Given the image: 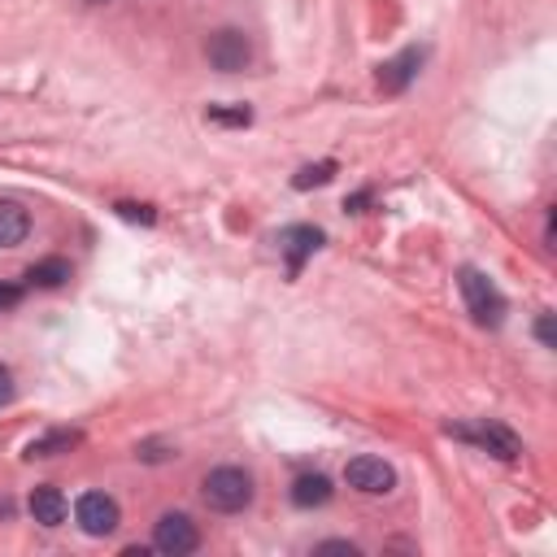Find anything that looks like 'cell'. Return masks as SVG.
Listing matches in <instances>:
<instances>
[{
	"label": "cell",
	"mask_w": 557,
	"mask_h": 557,
	"mask_svg": "<svg viewBox=\"0 0 557 557\" xmlns=\"http://www.w3.org/2000/svg\"><path fill=\"white\" fill-rule=\"evenodd\" d=\"M78 444H83V431H74V426H57V431L30 440V444H26V457H57V453H70V448H78Z\"/></svg>",
	"instance_id": "obj_13"
},
{
	"label": "cell",
	"mask_w": 557,
	"mask_h": 557,
	"mask_svg": "<svg viewBox=\"0 0 557 557\" xmlns=\"http://www.w3.org/2000/svg\"><path fill=\"white\" fill-rule=\"evenodd\" d=\"M331 479L326 474H300L296 483H292V505L296 509H318V505H326L331 500Z\"/></svg>",
	"instance_id": "obj_12"
},
{
	"label": "cell",
	"mask_w": 557,
	"mask_h": 557,
	"mask_svg": "<svg viewBox=\"0 0 557 557\" xmlns=\"http://www.w3.org/2000/svg\"><path fill=\"white\" fill-rule=\"evenodd\" d=\"M318 553H348V557H352L357 544H352V540H326V544H318Z\"/></svg>",
	"instance_id": "obj_20"
},
{
	"label": "cell",
	"mask_w": 557,
	"mask_h": 557,
	"mask_svg": "<svg viewBox=\"0 0 557 557\" xmlns=\"http://www.w3.org/2000/svg\"><path fill=\"white\" fill-rule=\"evenodd\" d=\"M535 339H540L544 348H557V339H553V313H540V322H535Z\"/></svg>",
	"instance_id": "obj_18"
},
{
	"label": "cell",
	"mask_w": 557,
	"mask_h": 557,
	"mask_svg": "<svg viewBox=\"0 0 557 557\" xmlns=\"http://www.w3.org/2000/svg\"><path fill=\"white\" fill-rule=\"evenodd\" d=\"M205 505L218 513H239L252 505V474L239 466H218L205 474Z\"/></svg>",
	"instance_id": "obj_2"
},
{
	"label": "cell",
	"mask_w": 557,
	"mask_h": 557,
	"mask_svg": "<svg viewBox=\"0 0 557 557\" xmlns=\"http://www.w3.org/2000/svg\"><path fill=\"white\" fill-rule=\"evenodd\" d=\"M91 4H100V0H91Z\"/></svg>",
	"instance_id": "obj_23"
},
{
	"label": "cell",
	"mask_w": 557,
	"mask_h": 557,
	"mask_svg": "<svg viewBox=\"0 0 557 557\" xmlns=\"http://www.w3.org/2000/svg\"><path fill=\"white\" fill-rule=\"evenodd\" d=\"M65 513H70V505H65L61 487H35V492H30V518H35L39 527H61Z\"/></svg>",
	"instance_id": "obj_10"
},
{
	"label": "cell",
	"mask_w": 557,
	"mask_h": 557,
	"mask_svg": "<svg viewBox=\"0 0 557 557\" xmlns=\"http://www.w3.org/2000/svg\"><path fill=\"white\" fill-rule=\"evenodd\" d=\"M152 548L165 553V557H187L200 548V531L187 513H161L157 527H152Z\"/></svg>",
	"instance_id": "obj_4"
},
{
	"label": "cell",
	"mask_w": 557,
	"mask_h": 557,
	"mask_svg": "<svg viewBox=\"0 0 557 557\" xmlns=\"http://www.w3.org/2000/svg\"><path fill=\"white\" fill-rule=\"evenodd\" d=\"M209 122H222V126H248L252 122V109L248 104H209V113H205Z\"/></svg>",
	"instance_id": "obj_16"
},
{
	"label": "cell",
	"mask_w": 557,
	"mask_h": 557,
	"mask_svg": "<svg viewBox=\"0 0 557 557\" xmlns=\"http://www.w3.org/2000/svg\"><path fill=\"white\" fill-rule=\"evenodd\" d=\"M331 174H335V161H318V165H305V170H296L292 187H296V191H309V187H322V183H331Z\"/></svg>",
	"instance_id": "obj_15"
},
{
	"label": "cell",
	"mask_w": 557,
	"mask_h": 557,
	"mask_svg": "<svg viewBox=\"0 0 557 557\" xmlns=\"http://www.w3.org/2000/svg\"><path fill=\"white\" fill-rule=\"evenodd\" d=\"M205 57H209V65H213V70H222V74H239V70L248 65V57H252V44H248V35H244V30L222 26V30H213V35H209Z\"/></svg>",
	"instance_id": "obj_5"
},
{
	"label": "cell",
	"mask_w": 557,
	"mask_h": 557,
	"mask_svg": "<svg viewBox=\"0 0 557 557\" xmlns=\"http://www.w3.org/2000/svg\"><path fill=\"white\" fill-rule=\"evenodd\" d=\"M74 518H78V527H83L87 535H109V531H117L122 509H117V500L104 496V492H83V496L74 500Z\"/></svg>",
	"instance_id": "obj_7"
},
{
	"label": "cell",
	"mask_w": 557,
	"mask_h": 557,
	"mask_svg": "<svg viewBox=\"0 0 557 557\" xmlns=\"http://www.w3.org/2000/svg\"><path fill=\"white\" fill-rule=\"evenodd\" d=\"M113 213H117V218H126V222H144V226H152V222H157L152 205H135V200H117V205H113Z\"/></svg>",
	"instance_id": "obj_17"
},
{
	"label": "cell",
	"mask_w": 557,
	"mask_h": 557,
	"mask_svg": "<svg viewBox=\"0 0 557 557\" xmlns=\"http://www.w3.org/2000/svg\"><path fill=\"white\" fill-rule=\"evenodd\" d=\"M422 57H426L422 48H405V52H396L392 61H383V65H379V87H383V91H392V96H396V91H405V87L418 78Z\"/></svg>",
	"instance_id": "obj_9"
},
{
	"label": "cell",
	"mask_w": 557,
	"mask_h": 557,
	"mask_svg": "<svg viewBox=\"0 0 557 557\" xmlns=\"http://www.w3.org/2000/svg\"><path fill=\"white\" fill-rule=\"evenodd\" d=\"M366 205H370V191H357V196H348V200H344V209H352V213H361Z\"/></svg>",
	"instance_id": "obj_22"
},
{
	"label": "cell",
	"mask_w": 557,
	"mask_h": 557,
	"mask_svg": "<svg viewBox=\"0 0 557 557\" xmlns=\"http://www.w3.org/2000/svg\"><path fill=\"white\" fill-rule=\"evenodd\" d=\"M65 278H70V261L65 257H44V261H35L26 270V283L30 287H61Z\"/></svg>",
	"instance_id": "obj_14"
},
{
	"label": "cell",
	"mask_w": 557,
	"mask_h": 557,
	"mask_svg": "<svg viewBox=\"0 0 557 557\" xmlns=\"http://www.w3.org/2000/svg\"><path fill=\"white\" fill-rule=\"evenodd\" d=\"M448 435H457V440H466V444H474V448H483V453H492L500 461H513L522 453V440L505 422H487V418L474 422V426H448Z\"/></svg>",
	"instance_id": "obj_3"
},
{
	"label": "cell",
	"mask_w": 557,
	"mask_h": 557,
	"mask_svg": "<svg viewBox=\"0 0 557 557\" xmlns=\"http://www.w3.org/2000/svg\"><path fill=\"white\" fill-rule=\"evenodd\" d=\"M344 479H348V487L361 492V496H387V492L396 487V470H392L383 457H352V461L344 466Z\"/></svg>",
	"instance_id": "obj_6"
},
{
	"label": "cell",
	"mask_w": 557,
	"mask_h": 557,
	"mask_svg": "<svg viewBox=\"0 0 557 557\" xmlns=\"http://www.w3.org/2000/svg\"><path fill=\"white\" fill-rule=\"evenodd\" d=\"M30 235V213L17 200H0V248H17Z\"/></svg>",
	"instance_id": "obj_11"
},
{
	"label": "cell",
	"mask_w": 557,
	"mask_h": 557,
	"mask_svg": "<svg viewBox=\"0 0 557 557\" xmlns=\"http://www.w3.org/2000/svg\"><path fill=\"white\" fill-rule=\"evenodd\" d=\"M13 400V374L0 366V405H9Z\"/></svg>",
	"instance_id": "obj_21"
},
{
	"label": "cell",
	"mask_w": 557,
	"mask_h": 557,
	"mask_svg": "<svg viewBox=\"0 0 557 557\" xmlns=\"http://www.w3.org/2000/svg\"><path fill=\"white\" fill-rule=\"evenodd\" d=\"M457 287H461V300H466V309H470V318H474L479 326H500V322H505V296H500V287H496L483 270L461 265Z\"/></svg>",
	"instance_id": "obj_1"
},
{
	"label": "cell",
	"mask_w": 557,
	"mask_h": 557,
	"mask_svg": "<svg viewBox=\"0 0 557 557\" xmlns=\"http://www.w3.org/2000/svg\"><path fill=\"white\" fill-rule=\"evenodd\" d=\"M17 300H22V287H17V283H0V313L13 309Z\"/></svg>",
	"instance_id": "obj_19"
},
{
	"label": "cell",
	"mask_w": 557,
	"mask_h": 557,
	"mask_svg": "<svg viewBox=\"0 0 557 557\" xmlns=\"http://www.w3.org/2000/svg\"><path fill=\"white\" fill-rule=\"evenodd\" d=\"M274 244H278V252L287 257V270H292V274H300V265H305V261L326 244V235H322L318 226H309V222H296V226H283Z\"/></svg>",
	"instance_id": "obj_8"
}]
</instances>
